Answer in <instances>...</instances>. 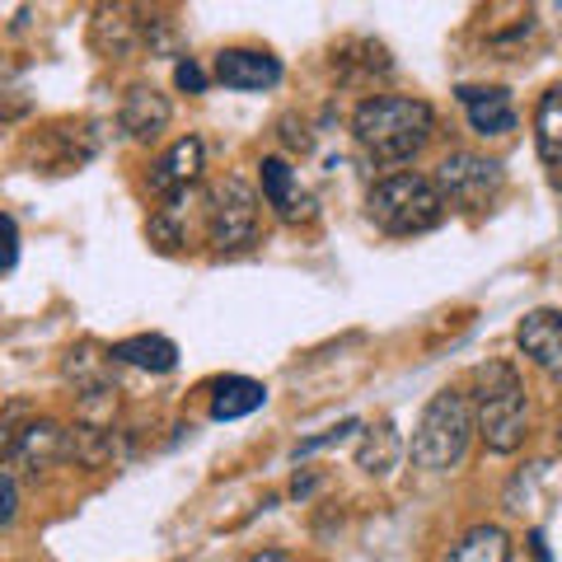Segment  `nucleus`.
Instances as JSON below:
<instances>
[{
    "label": "nucleus",
    "mask_w": 562,
    "mask_h": 562,
    "mask_svg": "<svg viewBox=\"0 0 562 562\" xmlns=\"http://www.w3.org/2000/svg\"><path fill=\"white\" fill-rule=\"evenodd\" d=\"M351 136H357L366 160L408 165L436 136V113L427 99H413V94H371L351 113Z\"/></svg>",
    "instance_id": "f257e3e1"
},
{
    "label": "nucleus",
    "mask_w": 562,
    "mask_h": 562,
    "mask_svg": "<svg viewBox=\"0 0 562 562\" xmlns=\"http://www.w3.org/2000/svg\"><path fill=\"white\" fill-rule=\"evenodd\" d=\"M473 417L479 436L492 454H516L530 431V408H525L520 375L506 361H487L473 371Z\"/></svg>",
    "instance_id": "f03ea898"
},
{
    "label": "nucleus",
    "mask_w": 562,
    "mask_h": 562,
    "mask_svg": "<svg viewBox=\"0 0 562 562\" xmlns=\"http://www.w3.org/2000/svg\"><path fill=\"white\" fill-rule=\"evenodd\" d=\"M479 431L473 417V398L460 390H436L422 408L417 427H413V464L427 473H446L469 454V441Z\"/></svg>",
    "instance_id": "7ed1b4c3"
},
{
    "label": "nucleus",
    "mask_w": 562,
    "mask_h": 562,
    "mask_svg": "<svg viewBox=\"0 0 562 562\" xmlns=\"http://www.w3.org/2000/svg\"><path fill=\"white\" fill-rule=\"evenodd\" d=\"M366 216H371L375 231L408 239V235H427L446 221V198L422 173H390V179L371 183V192H366Z\"/></svg>",
    "instance_id": "20e7f679"
},
{
    "label": "nucleus",
    "mask_w": 562,
    "mask_h": 562,
    "mask_svg": "<svg viewBox=\"0 0 562 562\" xmlns=\"http://www.w3.org/2000/svg\"><path fill=\"white\" fill-rule=\"evenodd\" d=\"M431 183L441 188L446 206H460V211H483L497 202V192L506 183V173L497 160L487 155H473V150H450L441 165H436Z\"/></svg>",
    "instance_id": "39448f33"
},
{
    "label": "nucleus",
    "mask_w": 562,
    "mask_h": 562,
    "mask_svg": "<svg viewBox=\"0 0 562 562\" xmlns=\"http://www.w3.org/2000/svg\"><path fill=\"white\" fill-rule=\"evenodd\" d=\"M206 235L221 254H239L258 239V192L231 173L221 179L216 192H211V206H206Z\"/></svg>",
    "instance_id": "423d86ee"
},
{
    "label": "nucleus",
    "mask_w": 562,
    "mask_h": 562,
    "mask_svg": "<svg viewBox=\"0 0 562 562\" xmlns=\"http://www.w3.org/2000/svg\"><path fill=\"white\" fill-rule=\"evenodd\" d=\"M0 450H5V469L47 473L52 464L70 454V431H61V422H52V417H33L20 431H10L0 441Z\"/></svg>",
    "instance_id": "0eeeda50"
},
{
    "label": "nucleus",
    "mask_w": 562,
    "mask_h": 562,
    "mask_svg": "<svg viewBox=\"0 0 562 562\" xmlns=\"http://www.w3.org/2000/svg\"><path fill=\"white\" fill-rule=\"evenodd\" d=\"M202 165H206V146H202V140H198V136H179V140H173V146L160 155V160L150 165L146 183H150L155 198L179 202L183 192L202 179Z\"/></svg>",
    "instance_id": "6e6552de"
},
{
    "label": "nucleus",
    "mask_w": 562,
    "mask_h": 562,
    "mask_svg": "<svg viewBox=\"0 0 562 562\" xmlns=\"http://www.w3.org/2000/svg\"><path fill=\"white\" fill-rule=\"evenodd\" d=\"M216 80L225 90L262 94V90H277L281 85V61L262 47H225L216 57Z\"/></svg>",
    "instance_id": "1a4fd4ad"
},
{
    "label": "nucleus",
    "mask_w": 562,
    "mask_h": 562,
    "mask_svg": "<svg viewBox=\"0 0 562 562\" xmlns=\"http://www.w3.org/2000/svg\"><path fill=\"white\" fill-rule=\"evenodd\" d=\"M460 109L469 117V127L479 136H506L516 132V103H512V90L502 85H460Z\"/></svg>",
    "instance_id": "9d476101"
},
{
    "label": "nucleus",
    "mask_w": 562,
    "mask_h": 562,
    "mask_svg": "<svg viewBox=\"0 0 562 562\" xmlns=\"http://www.w3.org/2000/svg\"><path fill=\"white\" fill-rule=\"evenodd\" d=\"M262 169V198H268V206L277 211L286 225H301V221H314V198L301 188V179H295V169L281 160V155H268V160L258 165Z\"/></svg>",
    "instance_id": "9b49d317"
},
{
    "label": "nucleus",
    "mask_w": 562,
    "mask_h": 562,
    "mask_svg": "<svg viewBox=\"0 0 562 562\" xmlns=\"http://www.w3.org/2000/svg\"><path fill=\"white\" fill-rule=\"evenodd\" d=\"M516 347L543 375H562V314L558 310H530L516 324Z\"/></svg>",
    "instance_id": "f8f14e48"
},
{
    "label": "nucleus",
    "mask_w": 562,
    "mask_h": 562,
    "mask_svg": "<svg viewBox=\"0 0 562 562\" xmlns=\"http://www.w3.org/2000/svg\"><path fill=\"white\" fill-rule=\"evenodd\" d=\"M173 117V103L169 94H160L155 85H132L122 94V109H117V127L127 132L132 140H155Z\"/></svg>",
    "instance_id": "ddd939ff"
},
{
    "label": "nucleus",
    "mask_w": 562,
    "mask_h": 562,
    "mask_svg": "<svg viewBox=\"0 0 562 562\" xmlns=\"http://www.w3.org/2000/svg\"><path fill=\"white\" fill-rule=\"evenodd\" d=\"M61 375H66V384H76V394L85 403L113 398V351H99L94 342L70 347L61 361Z\"/></svg>",
    "instance_id": "4468645a"
},
{
    "label": "nucleus",
    "mask_w": 562,
    "mask_h": 562,
    "mask_svg": "<svg viewBox=\"0 0 562 562\" xmlns=\"http://www.w3.org/2000/svg\"><path fill=\"white\" fill-rule=\"evenodd\" d=\"M535 146L539 160L549 169V183L562 192V85H553L535 109Z\"/></svg>",
    "instance_id": "2eb2a0df"
},
{
    "label": "nucleus",
    "mask_w": 562,
    "mask_h": 562,
    "mask_svg": "<svg viewBox=\"0 0 562 562\" xmlns=\"http://www.w3.org/2000/svg\"><path fill=\"white\" fill-rule=\"evenodd\" d=\"M109 351H113V361L136 366V371H150V375H169L179 366V347L165 333H136V338L113 342Z\"/></svg>",
    "instance_id": "dca6fc26"
},
{
    "label": "nucleus",
    "mask_w": 562,
    "mask_h": 562,
    "mask_svg": "<svg viewBox=\"0 0 562 562\" xmlns=\"http://www.w3.org/2000/svg\"><path fill=\"white\" fill-rule=\"evenodd\" d=\"M262 403H268V384L262 380L225 375V380H216V390H211V417L216 422H239V417H254Z\"/></svg>",
    "instance_id": "f3484780"
},
{
    "label": "nucleus",
    "mask_w": 562,
    "mask_h": 562,
    "mask_svg": "<svg viewBox=\"0 0 562 562\" xmlns=\"http://www.w3.org/2000/svg\"><path fill=\"white\" fill-rule=\"evenodd\" d=\"M403 460V441H398V427L390 417L384 422H371V427L361 431V446H357V469L371 473V479H384V473H394V464Z\"/></svg>",
    "instance_id": "a211bd4d"
},
{
    "label": "nucleus",
    "mask_w": 562,
    "mask_h": 562,
    "mask_svg": "<svg viewBox=\"0 0 562 562\" xmlns=\"http://www.w3.org/2000/svg\"><path fill=\"white\" fill-rule=\"evenodd\" d=\"M446 562H512V535L502 525H473L450 543Z\"/></svg>",
    "instance_id": "6ab92c4d"
},
{
    "label": "nucleus",
    "mask_w": 562,
    "mask_h": 562,
    "mask_svg": "<svg viewBox=\"0 0 562 562\" xmlns=\"http://www.w3.org/2000/svg\"><path fill=\"white\" fill-rule=\"evenodd\" d=\"M117 454V436L113 427H103V422H80L76 431H70V460H80L85 469H103Z\"/></svg>",
    "instance_id": "aec40b11"
},
{
    "label": "nucleus",
    "mask_w": 562,
    "mask_h": 562,
    "mask_svg": "<svg viewBox=\"0 0 562 562\" xmlns=\"http://www.w3.org/2000/svg\"><path fill=\"white\" fill-rule=\"evenodd\" d=\"M357 431H366V422H361V417H342L338 427H328V431H319V436H305V441L295 446V460H305V454H319V450L342 446V441H351Z\"/></svg>",
    "instance_id": "412c9836"
},
{
    "label": "nucleus",
    "mask_w": 562,
    "mask_h": 562,
    "mask_svg": "<svg viewBox=\"0 0 562 562\" xmlns=\"http://www.w3.org/2000/svg\"><path fill=\"white\" fill-rule=\"evenodd\" d=\"M173 85L188 90V94H202L206 90V70L192 61V57H179V66H173Z\"/></svg>",
    "instance_id": "4be33fe9"
},
{
    "label": "nucleus",
    "mask_w": 562,
    "mask_h": 562,
    "mask_svg": "<svg viewBox=\"0 0 562 562\" xmlns=\"http://www.w3.org/2000/svg\"><path fill=\"white\" fill-rule=\"evenodd\" d=\"M0 492H5V506H0V525H14V516H20V483H14V469H5V479H0Z\"/></svg>",
    "instance_id": "5701e85b"
},
{
    "label": "nucleus",
    "mask_w": 562,
    "mask_h": 562,
    "mask_svg": "<svg viewBox=\"0 0 562 562\" xmlns=\"http://www.w3.org/2000/svg\"><path fill=\"white\" fill-rule=\"evenodd\" d=\"M150 239L155 244H160V249L169 254V249H179V244H183V235H179V225H173L169 216H155L150 221Z\"/></svg>",
    "instance_id": "b1692460"
},
{
    "label": "nucleus",
    "mask_w": 562,
    "mask_h": 562,
    "mask_svg": "<svg viewBox=\"0 0 562 562\" xmlns=\"http://www.w3.org/2000/svg\"><path fill=\"white\" fill-rule=\"evenodd\" d=\"M5 272H14V262H20V221L5 216Z\"/></svg>",
    "instance_id": "393cba45"
},
{
    "label": "nucleus",
    "mask_w": 562,
    "mask_h": 562,
    "mask_svg": "<svg viewBox=\"0 0 562 562\" xmlns=\"http://www.w3.org/2000/svg\"><path fill=\"white\" fill-rule=\"evenodd\" d=\"M249 562H295L286 549H262V553H254Z\"/></svg>",
    "instance_id": "a878e982"
},
{
    "label": "nucleus",
    "mask_w": 562,
    "mask_h": 562,
    "mask_svg": "<svg viewBox=\"0 0 562 562\" xmlns=\"http://www.w3.org/2000/svg\"><path fill=\"white\" fill-rule=\"evenodd\" d=\"M558 450H562V431H558Z\"/></svg>",
    "instance_id": "bb28decb"
}]
</instances>
